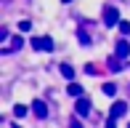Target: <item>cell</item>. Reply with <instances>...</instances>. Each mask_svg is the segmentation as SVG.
<instances>
[{"instance_id":"3957f363","label":"cell","mask_w":130,"mask_h":128,"mask_svg":"<svg viewBox=\"0 0 130 128\" xmlns=\"http://www.w3.org/2000/svg\"><path fill=\"white\" fill-rule=\"evenodd\" d=\"M74 112H77L80 118H85V115L90 112V99H85V96H80V99H77V104H74Z\"/></svg>"},{"instance_id":"4fadbf2b","label":"cell","mask_w":130,"mask_h":128,"mask_svg":"<svg viewBox=\"0 0 130 128\" xmlns=\"http://www.w3.org/2000/svg\"><path fill=\"white\" fill-rule=\"evenodd\" d=\"M29 27H32V21H27V19L19 21V30H21V32H29Z\"/></svg>"},{"instance_id":"7c38bea8","label":"cell","mask_w":130,"mask_h":128,"mask_svg":"<svg viewBox=\"0 0 130 128\" xmlns=\"http://www.w3.org/2000/svg\"><path fill=\"white\" fill-rule=\"evenodd\" d=\"M109 69H111V72H120V69H122L120 59H109Z\"/></svg>"},{"instance_id":"277c9868","label":"cell","mask_w":130,"mask_h":128,"mask_svg":"<svg viewBox=\"0 0 130 128\" xmlns=\"http://www.w3.org/2000/svg\"><path fill=\"white\" fill-rule=\"evenodd\" d=\"M122 115H127V104L125 101H114V104H111V112H109V118H122Z\"/></svg>"},{"instance_id":"e0dca14e","label":"cell","mask_w":130,"mask_h":128,"mask_svg":"<svg viewBox=\"0 0 130 128\" xmlns=\"http://www.w3.org/2000/svg\"><path fill=\"white\" fill-rule=\"evenodd\" d=\"M69 128H82V125L77 123V120H72V123H69Z\"/></svg>"},{"instance_id":"52a82bcc","label":"cell","mask_w":130,"mask_h":128,"mask_svg":"<svg viewBox=\"0 0 130 128\" xmlns=\"http://www.w3.org/2000/svg\"><path fill=\"white\" fill-rule=\"evenodd\" d=\"M21 45H24V40H21V37H13V40H11V45H8V48H3V54H11V51L21 48Z\"/></svg>"},{"instance_id":"8fae6325","label":"cell","mask_w":130,"mask_h":128,"mask_svg":"<svg viewBox=\"0 0 130 128\" xmlns=\"http://www.w3.org/2000/svg\"><path fill=\"white\" fill-rule=\"evenodd\" d=\"M104 94H106V96H114V94H117V85H114V83H106V85H104Z\"/></svg>"},{"instance_id":"7a4b0ae2","label":"cell","mask_w":130,"mask_h":128,"mask_svg":"<svg viewBox=\"0 0 130 128\" xmlns=\"http://www.w3.org/2000/svg\"><path fill=\"white\" fill-rule=\"evenodd\" d=\"M29 43H32L35 51H53V40L48 37V35H45V37H32Z\"/></svg>"},{"instance_id":"8992f818","label":"cell","mask_w":130,"mask_h":128,"mask_svg":"<svg viewBox=\"0 0 130 128\" xmlns=\"http://www.w3.org/2000/svg\"><path fill=\"white\" fill-rule=\"evenodd\" d=\"M32 112L37 115V118H48V104L37 99V101H32Z\"/></svg>"},{"instance_id":"30bf717a","label":"cell","mask_w":130,"mask_h":128,"mask_svg":"<svg viewBox=\"0 0 130 128\" xmlns=\"http://www.w3.org/2000/svg\"><path fill=\"white\" fill-rule=\"evenodd\" d=\"M69 94H72V96H82V85H77V83H72V85H69Z\"/></svg>"},{"instance_id":"2e32d148","label":"cell","mask_w":130,"mask_h":128,"mask_svg":"<svg viewBox=\"0 0 130 128\" xmlns=\"http://www.w3.org/2000/svg\"><path fill=\"white\" fill-rule=\"evenodd\" d=\"M106 128H117V123H114V118H109V120H106Z\"/></svg>"},{"instance_id":"6da1fadb","label":"cell","mask_w":130,"mask_h":128,"mask_svg":"<svg viewBox=\"0 0 130 128\" xmlns=\"http://www.w3.org/2000/svg\"><path fill=\"white\" fill-rule=\"evenodd\" d=\"M104 21H106V27H114V24H120V11L114 8V5H106L104 8Z\"/></svg>"},{"instance_id":"ac0fdd59","label":"cell","mask_w":130,"mask_h":128,"mask_svg":"<svg viewBox=\"0 0 130 128\" xmlns=\"http://www.w3.org/2000/svg\"><path fill=\"white\" fill-rule=\"evenodd\" d=\"M64 3H72V0H64Z\"/></svg>"},{"instance_id":"5b68a950","label":"cell","mask_w":130,"mask_h":128,"mask_svg":"<svg viewBox=\"0 0 130 128\" xmlns=\"http://www.w3.org/2000/svg\"><path fill=\"white\" fill-rule=\"evenodd\" d=\"M114 54H117V59H127L130 56V40H120L117 48H114Z\"/></svg>"},{"instance_id":"9a60e30c","label":"cell","mask_w":130,"mask_h":128,"mask_svg":"<svg viewBox=\"0 0 130 128\" xmlns=\"http://www.w3.org/2000/svg\"><path fill=\"white\" fill-rule=\"evenodd\" d=\"M120 32L122 35H130V21H120Z\"/></svg>"},{"instance_id":"9c48e42d","label":"cell","mask_w":130,"mask_h":128,"mask_svg":"<svg viewBox=\"0 0 130 128\" xmlns=\"http://www.w3.org/2000/svg\"><path fill=\"white\" fill-rule=\"evenodd\" d=\"M61 75H64L67 80H72V78H74V69L69 67V64H61Z\"/></svg>"},{"instance_id":"ba28073f","label":"cell","mask_w":130,"mask_h":128,"mask_svg":"<svg viewBox=\"0 0 130 128\" xmlns=\"http://www.w3.org/2000/svg\"><path fill=\"white\" fill-rule=\"evenodd\" d=\"M27 112H29V107H24V104H16V107H13V115H16V118H24Z\"/></svg>"},{"instance_id":"5bb4252c","label":"cell","mask_w":130,"mask_h":128,"mask_svg":"<svg viewBox=\"0 0 130 128\" xmlns=\"http://www.w3.org/2000/svg\"><path fill=\"white\" fill-rule=\"evenodd\" d=\"M80 43H82V45H90V37H88L85 30H80Z\"/></svg>"}]
</instances>
